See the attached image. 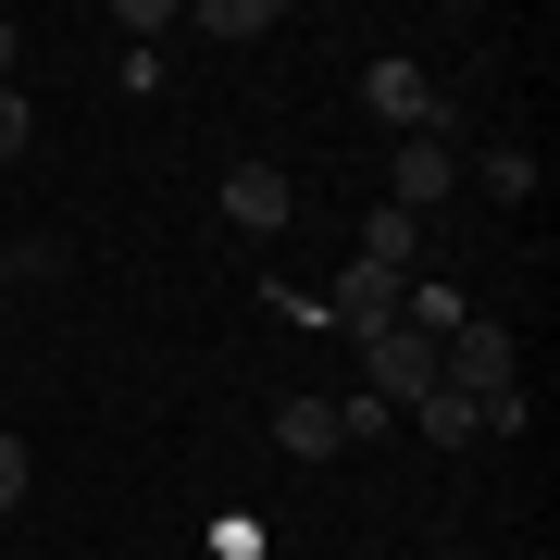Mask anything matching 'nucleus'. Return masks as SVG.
I'll use <instances>...</instances> for the list:
<instances>
[{
  "instance_id": "obj_8",
  "label": "nucleus",
  "mask_w": 560,
  "mask_h": 560,
  "mask_svg": "<svg viewBox=\"0 0 560 560\" xmlns=\"http://www.w3.org/2000/svg\"><path fill=\"white\" fill-rule=\"evenodd\" d=\"M275 25H287V0H187V38H224V50L275 38Z\"/></svg>"
},
{
  "instance_id": "obj_14",
  "label": "nucleus",
  "mask_w": 560,
  "mask_h": 560,
  "mask_svg": "<svg viewBox=\"0 0 560 560\" xmlns=\"http://www.w3.org/2000/svg\"><path fill=\"white\" fill-rule=\"evenodd\" d=\"M25 511V436H0V523Z\"/></svg>"
},
{
  "instance_id": "obj_12",
  "label": "nucleus",
  "mask_w": 560,
  "mask_h": 560,
  "mask_svg": "<svg viewBox=\"0 0 560 560\" xmlns=\"http://www.w3.org/2000/svg\"><path fill=\"white\" fill-rule=\"evenodd\" d=\"M113 25H125V50H150V38H175V25H187V0H125Z\"/></svg>"
},
{
  "instance_id": "obj_4",
  "label": "nucleus",
  "mask_w": 560,
  "mask_h": 560,
  "mask_svg": "<svg viewBox=\"0 0 560 560\" xmlns=\"http://www.w3.org/2000/svg\"><path fill=\"white\" fill-rule=\"evenodd\" d=\"M460 187V150H448V125H423V138H399V162H386V200L436 224V200Z\"/></svg>"
},
{
  "instance_id": "obj_6",
  "label": "nucleus",
  "mask_w": 560,
  "mask_h": 560,
  "mask_svg": "<svg viewBox=\"0 0 560 560\" xmlns=\"http://www.w3.org/2000/svg\"><path fill=\"white\" fill-rule=\"evenodd\" d=\"M324 324L361 349V337H386L399 324V275H374V261H337V287H324Z\"/></svg>"
},
{
  "instance_id": "obj_17",
  "label": "nucleus",
  "mask_w": 560,
  "mask_h": 560,
  "mask_svg": "<svg viewBox=\"0 0 560 560\" xmlns=\"http://www.w3.org/2000/svg\"><path fill=\"white\" fill-rule=\"evenodd\" d=\"M0 249H13V237H0Z\"/></svg>"
},
{
  "instance_id": "obj_3",
  "label": "nucleus",
  "mask_w": 560,
  "mask_h": 560,
  "mask_svg": "<svg viewBox=\"0 0 560 560\" xmlns=\"http://www.w3.org/2000/svg\"><path fill=\"white\" fill-rule=\"evenodd\" d=\"M361 113H374V125H399V138H423V125H448L436 75H423V62H399V50H386L374 75H361Z\"/></svg>"
},
{
  "instance_id": "obj_2",
  "label": "nucleus",
  "mask_w": 560,
  "mask_h": 560,
  "mask_svg": "<svg viewBox=\"0 0 560 560\" xmlns=\"http://www.w3.org/2000/svg\"><path fill=\"white\" fill-rule=\"evenodd\" d=\"M361 399H386V411H411L423 386H436V337H411V324H386V337H361Z\"/></svg>"
},
{
  "instance_id": "obj_15",
  "label": "nucleus",
  "mask_w": 560,
  "mask_h": 560,
  "mask_svg": "<svg viewBox=\"0 0 560 560\" xmlns=\"http://www.w3.org/2000/svg\"><path fill=\"white\" fill-rule=\"evenodd\" d=\"M0 162H25V88H0Z\"/></svg>"
},
{
  "instance_id": "obj_10",
  "label": "nucleus",
  "mask_w": 560,
  "mask_h": 560,
  "mask_svg": "<svg viewBox=\"0 0 560 560\" xmlns=\"http://www.w3.org/2000/svg\"><path fill=\"white\" fill-rule=\"evenodd\" d=\"M411 423H423V436H436V448H486L474 399H448V386H423V399H411Z\"/></svg>"
},
{
  "instance_id": "obj_11",
  "label": "nucleus",
  "mask_w": 560,
  "mask_h": 560,
  "mask_svg": "<svg viewBox=\"0 0 560 560\" xmlns=\"http://www.w3.org/2000/svg\"><path fill=\"white\" fill-rule=\"evenodd\" d=\"M474 175H486V200H536V150H486Z\"/></svg>"
},
{
  "instance_id": "obj_9",
  "label": "nucleus",
  "mask_w": 560,
  "mask_h": 560,
  "mask_svg": "<svg viewBox=\"0 0 560 560\" xmlns=\"http://www.w3.org/2000/svg\"><path fill=\"white\" fill-rule=\"evenodd\" d=\"M275 448L287 460H324V448H337V399H275Z\"/></svg>"
},
{
  "instance_id": "obj_16",
  "label": "nucleus",
  "mask_w": 560,
  "mask_h": 560,
  "mask_svg": "<svg viewBox=\"0 0 560 560\" xmlns=\"http://www.w3.org/2000/svg\"><path fill=\"white\" fill-rule=\"evenodd\" d=\"M13 50H25V25H13V13H0V88H13Z\"/></svg>"
},
{
  "instance_id": "obj_5",
  "label": "nucleus",
  "mask_w": 560,
  "mask_h": 560,
  "mask_svg": "<svg viewBox=\"0 0 560 560\" xmlns=\"http://www.w3.org/2000/svg\"><path fill=\"white\" fill-rule=\"evenodd\" d=\"M287 212H300V175H287V162H237V175H224V224H237V237H287Z\"/></svg>"
},
{
  "instance_id": "obj_1",
  "label": "nucleus",
  "mask_w": 560,
  "mask_h": 560,
  "mask_svg": "<svg viewBox=\"0 0 560 560\" xmlns=\"http://www.w3.org/2000/svg\"><path fill=\"white\" fill-rule=\"evenodd\" d=\"M436 386H448V399H474V411L499 399V386H523V349H511V324H486V312H474V324H460V337L436 349Z\"/></svg>"
},
{
  "instance_id": "obj_13",
  "label": "nucleus",
  "mask_w": 560,
  "mask_h": 560,
  "mask_svg": "<svg viewBox=\"0 0 560 560\" xmlns=\"http://www.w3.org/2000/svg\"><path fill=\"white\" fill-rule=\"evenodd\" d=\"M386 423H399L386 399H337V448H361V436H386Z\"/></svg>"
},
{
  "instance_id": "obj_7",
  "label": "nucleus",
  "mask_w": 560,
  "mask_h": 560,
  "mask_svg": "<svg viewBox=\"0 0 560 560\" xmlns=\"http://www.w3.org/2000/svg\"><path fill=\"white\" fill-rule=\"evenodd\" d=\"M349 261H374V275H411V261H423V212L374 200V212H361V249H349Z\"/></svg>"
}]
</instances>
